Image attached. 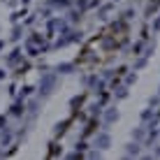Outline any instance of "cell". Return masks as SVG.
<instances>
[{"label":"cell","mask_w":160,"mask_h":160,"mask_svg":"<svg viewBox=\"0 0 160 160\" xmlns=\"http://www.w3.org/2000/svg\"><path fill=\"white\" fill-rule=\"evenodd\" d=\"M53 86H56V74H44V77H42V81H40V91H42V95H49Z\"/></svg>","instance_id":"1"},{"label":"cell","mask_w":160,"mask_h":160,"mask_svg":"<svg viewBox=\"0 0 160 160\" xmlns=\"http://www.w3.org/2000/svg\"><path fill=\"white\" fill-rule=\"evenodd\" d=\"M95 146L98 148H109L112 146V137H109L107 132H100V135L95 137Z\"/></svg>","instance_id":"2"},{"label":"cell","mask_w":160,"mask_h":160,"mask_svg":"<svg viewBox=\"0 0 160 160\" xmlns=\"http://www.w3.org/2000/svg\"><path fill=\"white\" fill-rule=\"evenodd\" d=\"M104 121H107V123L118 121V112H116V109H107V112H104Z\"/></svg>","instance_id":"3"},{"label":"cell","mask_w":160,"mask_h":160,"mask_svg":"<svg viewBox=\"0 0 160 160\" xmlns=\"http://www.w3.org/2000/svg\"><path fill=\"white\" fill-rule=\"evenodd\" d=\"M139 151H142V148H139V144H137V142H135V144H128V146H125V153H128V156H139Z\"/></svg>","instance_id":"4"},{"label":"cell","mask_w":160,"mask_h":160,"mask_svg":"<svg viewBox=\"0 0 160 160\" xmlns=\"http://www.w3.org/2000/svg\"><path fill=\"white\" fill-rule=\"evenodd\" d=\"M58 72H63V74L72 72V65H70V63H63V65H58Z\"/></svg>","instance_id":"5"},{"label":"cell","mask_w":160,"mask_h":160,"mask_svg":"<svg viewBox=\"0 0 160 160\" xmlns=\"http://www.w3.org/2000/svg\"><path fill=\"white\" fill-rule=\"evenodd\" d=\"M132 137H135V139H137V142H139V139H144V130H142V128H137V130H132Z\"/></svg>","instance_id":"6"},{"label":"cell","mask_w":160,"mask_h":160,"mask_svg":"<svg viewBox=\"0 0 160 160\" xmlns=\"http://www.w3.org/2000/svg\"><path fill=\"white\" fill-rule=\"evenodd\" d=\"M53 5H56V7H68V0H53Z\"/></svg>","instance_id":"7"},{"label":"cell","mask_w":160,"mask_h":160,"mask_svg":"<svg viewBox=\"0 0 160 160\" xmlns=\"http://www.w3.org/2000/svg\"><path fill=\"white\" fill-rule=\"evenodd\" d=\"M125 95H128V91H125V88H118V91H116V98H125Z\"/></svg>","instance_id":"8"},{"label":"cell","mask_w":160,"mask_h":160,"mask_svg":"<svg viewBox=\"0 0 160 160\" xmlns=\"http://www.w3.org/2000/svg\"><path fill=\"white\" fill-rule=\"evenodd\" d=\"M142 118H144V121L151 118V109H144V112H142Z\"/></svg>","instance_id":"9"},{"label":"cell","mask_w":160,"mask_h":160,"mask_svg":"<svg viewBox=\"0 0 160 160\" xmlns=\"http://www.w3.org/2000/svg\"><path fill=\"white\" fill-rule=\"evenodd\" d=\"M9 139H12V137H9V132H5V135H2V146L9 144Z\"/></svg>","instance_id":"10"},{"label":"cell","mask_w":160,"mask_h":160,"mask_svg":"<svg viewBox=\"0 0 160 160\" xmlns=\"http://www.w3.org/2000/svg\"><path fill=\"white\" fill-rule=\"evenodd\" d=\"M12 114H16V116H19V114H21V104H14V109H12Z\"/></svg>","instance_id":"11"},{"label":"cell","mask_w":160,"mask_h":160,"mask_svg":"<svg viewBox=\"0 0 160 160\" xmlns=\"http://www.w3.org/2000/svg\"><path fill=\"white\" fill-rule=\"evenodd\" d=\"M153 153H156V156L160 158V146H156V151H153Z\"/></svg>","instance_id":"12"},{"label":"cell","mask_w":160,"mask_h":160,"mask_svg":"<svg viewBox=\"0 0 160 160\" xmlns=\"http://www.w3.org/2000/svg\"><path fill=\"white\" fill-rule=\"evenodd\" d=\"M156 30H160V19L156 21Z\"/></svg>","instance_id":"13"}]
</instances>
